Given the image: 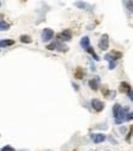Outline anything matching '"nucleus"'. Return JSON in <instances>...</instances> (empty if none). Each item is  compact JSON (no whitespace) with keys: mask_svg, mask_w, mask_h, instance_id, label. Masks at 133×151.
Instances as JSON below:
<instances>
[{"mask_svg":"<svg viewBox=\"0 0 133 151\" xmlns=\"http://www.w3.org/2000/svg\"><path fill=\"white\" fill-rule=\"evenodd\" d=\"M57 38H59V40H62V42H68V40H71V38H72V33L70 29H65V31H62L61 33L57 34Z\"/></svg>","mask_w":133,"mask_h":151,"instance_id":"4","label":"nucleus"},{"mask_svg":"<svg viewBox=\"0 0 133 151\" xmlns=\"http://www.w3.org/2000/svg\"><path fill=\"white\" fill-rule=\"evenodd\" d=\"M54 38V31L50 29V28H44L43 33H42V40L44 43H48L50 42Z\"/></svg>","mask_w":133,"mask_h":151,"instance_id":"3","label":"nucleus"},{"mask_svg":"<svg viewBox=\"0 0 133 151\" xmlns=\"http://www.w3.org/2000/svg\"><path fill=\"white\" fill-rule=\"evenodd\" d=\"M92 107H93V110H95L97 112H100V111H103V110H104L105 105H104L103 101H100V100L93 99V100H92Z\"/></svg>","mask_w":133,"mask_h":151,"instance_id":"6","label":"nucleus"},{"mask_svg":"<svg viewBox=\"0 0 133 151\" xmlns=\"http://www.w3.org/2000/svg\"><path fill=\"white\" fill-rule=\"evenodd\" d=\"M128 108H123L121 105L116 104L114 106V117H115V122L116 123H122L125 121H128Z\"/></svg>","mask_w":133,"mask_h":151,"instance_id":"1","label":"nucleus"},{"mask_svg":"<svg viewBox=\"0 0 133 151\" xmlns=\"http://www.w3.org/2000/svg\"><path fill=\"white\" fill-rule=\"evenodd\" d=\"M121 57L120 53H111V54H106L105 55V60H108L110 62V70H114L115 68V61L118 60Z\"/></svg>","mask_w":133,"mask_h":151,"instance_id":"2","label":"nucleus"},{"mask_svg":"<svg viewBox=\"0 0 133 151\" xmlns=\"http://www.w3.org/2000/svg\"><path fill=\"white\" fill-rule=\"evenodd\" d=\"M0 5H1V3H0Z\"/></svg>","mask_w":133,"mask_h":151,"instance_id":"21","label":"nucleus"},{"mask_svg":"<svg viewBox=\"0 0 133 151\" xmlns=\"http://www.w3.org/2000/svg\"><path fill=\"white\" fill-rule=\"evenodd\" d=\"M132 90V86L127 83V82H122V83L120 84V91L121 93H130V91Z\"/></svg>","mask_w":133,"mask_h":151,"instance_id":"9","label":"nucleus"},{"mask_svg":"<svg viewBox=\"0 0 133 151\" xmlns=\"http://www.w3.org/2000/svg\"><path fill=\"white\" fill-rule=\"evenodd\" d=\"M15 44L12 39H4V40H0V48H7V47H11V45Z\"/></svg>","mask_w":133,"mask_h":151,"instance_id":"10","label":"nucleus"},{"mask_svg":"<svg viewBox=\"0 0 133 151\" xmlns=\"http://www.w3.org/2000/svg\"><path fill=\"white\" fill-rule=\"evenodd\" d=\"M128 95H130V99H131L132 101H133V89L130 91V93H128Z\"/></svg>","mask_w":133,"mask_h":151,"instance_id":"20","label":"nucleus"},{"mask_svg":"<svg viewBox=\"0 0 133 151\" xmlns=\"http://www.w3.org/2000/svg\"><path fill=\"white\" fill-rule=\"evenodd\" d=\"M48 50H59V51H62V53H65L67 51V47L66 45H63L61 43H53V44H49L48 47H47Z\"/></svg>","mask_w":133,"mask_h":151,"instance_id":"5","label":"nucleus"},{"mask_svg":"<svg viewBox=\"0 0 133 151\" xmlns=\"http://www.w3.org/2000/svg\"><path fill=\"white\" fill-rule=\"evenodd\" d=\"M132 133H133V128H132V129H131V132H130V134H128V135H127V138H126V139H127V141H130V139H131V135H132Z\"/></svg>","mask_w":133,"mask_h":151,"instance_id":"19","label":"nucleus"},{"mask_svg":"<svg viewBox=\"0 0 133 151\" xmlns=\"http://www.w3.org/2000/svg\"><path fill=\"white\" fill-rule=\"evenodd\" d=\"M0 151H15V149H13L12 146H10V145H5Z\"/></svg>","mask_w":133,"mask_h":151,"instance_id":"18","label":"nucleus"},{"mask_svg":"<svg viewBox=\"0 0 133 151\" xmlns=\"http://www.w3.org/2000/svg\"><path fill=\"white\" fill-rule=\"evenodd\" d=\"M20 40H21V43H25V44H29V43H32V38H31L29 35H21Z\"/></svg>","mask_w":133,"mask_h":151,"instance_id":"15","label":"nucleus"},{"mask_svg":"<svg viewBox=\"0 0 133 151\" xmlns=\"http://www.w3.org/2000/svg\"><path fill=\"white\" fill-rule=\"evenodd\" d=\"M9 28H10V25L4 21L1 18V16H0V31H7Z\"/></svg>","mask_w":133,"mask_h":151,"instance_id":"14","label":"nucleus"},{"mask_svg":"<svg viewBox=\"0 0 133 151\" xmlns=\"http://www.w3.org/2000/svg\"><path fill=\"white\" fill-rule=\"evenodd\" d=\"M99 48L102 50H108L109 49V37L108 34H104L99 40Z\"/></svg>","mask_w":133,"mask_h":151,"instance_id":"7","label":"nucleus"},{"mask_svg":"<svg viewBox=\"0 0 133 151\" xmlns=\"http://www.w3.org/2000/svg\"><path fill=\"white\" fill-rule=\"evenodd\" d=\"M87 51H88L90 55H92V56H93L94 57V60H97V61H99V56H98V55L97 54H95V51H94V50L93 49H92L90 47L88 48V49H87Z\"/></svg>","mask_w":133,"mask_h":151,"instance_id":"16","label":"nucleus"},{"mask_svg":"<svg viewBox=\"0 0 133 151\" xmlns=\"http://www.w3.org/2000/svg\"><path fill=\"white\" fill-rule=\"evenodd\" d=\"M88 84L89 86L93 90H98V86H99V78H94V79H90L88 82Z\"/></svg>","mask_w":133,"mask_h":151,"instance_id":"11","label":"nucleus"},{"mask_svg":"<svg viewBox=\"0 0 133 151\" xmlns=\"http://www.w3.org/2000/svg\"><path fill=\"white\" fill-rule=\"evenodd\" d=\"M81 45H82V48L86 49V50L90 47V42H89V38H88V37H83V38L81 39Z\"/></svg>","mask_w":133,"mask_h":151,"instance_id":"12","label":"nucleus"},{"mask_svg":"<svg viewBox=\"0 0 133 151\" xmlns=\"http://www.w3.org/2000/svg\"><path fill=\"white\" fill-rule=\"evenodd\" d=\"M123 5L127 6V10L130 12H133V1H125Z\"/></svg>","mask_w":133,"mask_h":151,"instance_id":"17","label":"nucleus"},{"mask_svg":"<svg viewBox=\"0 0 133 151\" xmlns=\"http://www.w3.org/2000/svg\"><path fill=\"white\" fill-rule=\"evenodd\" d=\"M83 76H84V71H83V68H81V67H78L77 70L75 71V77L77 79H82L83 78Z\"/></svg>","mask_w":133,"mask_h":151,"instance_id":"13","label":"nucleus"},{"mask_svg":"<svg viewBox=\"0 0 133 151\" xmlns=\"http://www.w3.org/2000/svg\"><path fill=\"white\" fill-rule=\"evenodd\" d=\"M105 139H106V136H105L104 134H100V133L92 135V140H93V143H95V144L103 143V141H105Z\"/></svg>","mask_w":133,"mask_h":151,"instance_id":"8","label":"nucleus"}]
</instances>
